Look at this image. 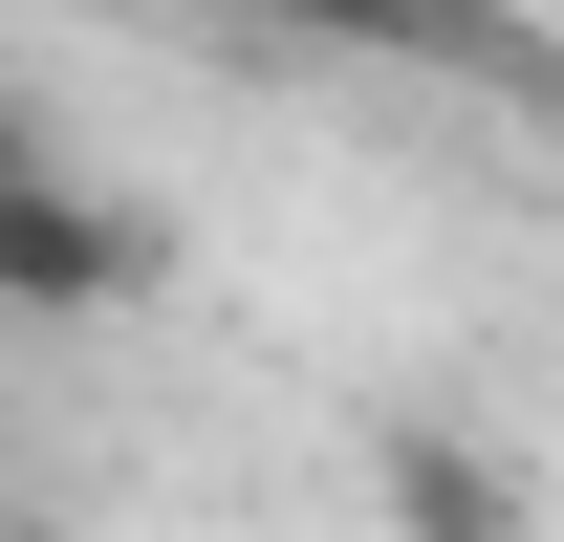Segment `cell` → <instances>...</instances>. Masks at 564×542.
I'll return each mask as SVG.
<instances>
[{
    "instance_id": "cell-5",
    "label": "cell",
    "mask_w": 564,
    "mask_h": 542,
    "mask_svg": "<svg viewBox=\"0 0 564 542\" xmlns=\"http://www.w3.org/2000/svg\"><path fill=\"white\" fill-rule=\"evenodd\" d=\"M0 542H66V521H0Z\"/></svg>"
},
{
    "instance_id": "cell-2",
    "label": "cell",
    "mask_w": 564,
    "mask_h": 542,
    "mask_svg": "<svg viewBox=\"0 0 564 542\" xmlns=\"http://www.w3.org/2000/svg\"><path fill=\"white\" fill-rule=\"evenodd\" d=\"M369 521H391V542H543V499H521V456H499V434L391 412V434H369Z\"/></svg>"
},
{
    "instance_id": "cell-4",
    "label": "cell",
    "mask_w": 564,
    "mask_h": 542,
    "mask_svg": "<svg viewBox=\"0 0 564 542\" xmlns=\"http://www.w3.org/2000/svg\"><path fill=\"white\" fill-rule=\"evenodd\" d=\"M44 152H66V131H44V109H22V87H0V174H44Z\"/></svg>"
},
{
    "instance_id": "cell-1",
    "label": "cell",
    "mask_w": 564,
    "mask_h": 542,
    "mask_svg": "<svg viewBox=\"0 0 564 542\" xmlns=\"http://www.w3.org/2000/svg\"><path fill=\"white\" fill-rule=\"evenodd\" d=\"M109 304H152V217L87 196L66 152L0 174V326H109Z\"/></svg>"
},
{
    "instance_id": "cell-3",
    "label": "cell",
    "mask_w": 564,
    "mask_h": 542,
    "mask_svg": "<svg viewBox=\"0 0 564 542\" xmlns=\"http://www.w3.org/2000/svg\"><path fill=\"white\" fill-rule=\"evenodd\" d=\"M282 22H326V44H391V22H434V0H282Z\"/></svg>"
}]
</instances>
